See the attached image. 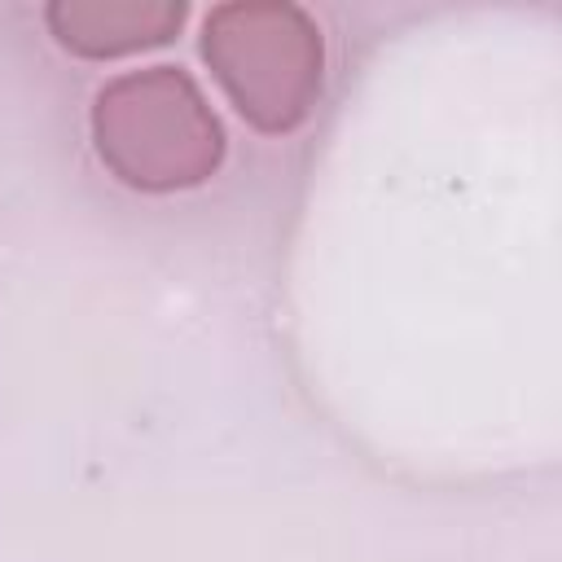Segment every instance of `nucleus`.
<instances>
[{"label":"nucleus","mask_w":562,"mask_h":562,"mask_svg":"<svg viewBox=\"0 0 562 562\" xmlns=\"http://www.w3.org/2000/svg\"><path fill=\"white\" fill-rule=\"evenodd\" d=\"M202 53L237 110L268 132L294 127L321 92V31L294 4H220Z\"/></svg>","instance_id":"obj_2"},{"label":"nucleus","mask_w":562,"mask_h":562,"mask_svg":"<svg viewBox=\"0 0 562 562\" xmlns=\"http://www.w3.org/2000/svg\"><path fill=\"white\" fill-rule=\"evenodd\" d=\"M184 18V4H53L48 22L57 40L75 53H127L162 44Z\"/></svg>","instance_id":"obj_3"},{"label":"nucleus","mask_w":562,"mask_h":562,"mask_svg":"<svg viewBox=\"0 0 562 562\" xmlns=\"http://www.w3.org/2000/svg\"><path fill=\"white\" fill-rule=\"evenodd\" d=\"M92 123L101 158H110L127 184L145 189L202 180L215 167L224 140L198 88L171 66L123 75L101 88Z\"/></svg>","instance_id":"obj_1"}]
</instances>
